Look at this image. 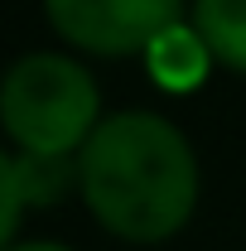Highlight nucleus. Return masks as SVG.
Returning a JSON list of instances; mask_svg holds the SVG:
<instances>
[{"label":"nucleus","instance_id":"f257e3e1","mask_svg":"<svg viewBox=\"0 0 246 251\" xmlns=\"http://www.w3.org/2000/svg\"><path fill=\"white\" fill-rule=\"evenodd\" d=\"M77 193L101 232L130 247L174 242L198 213V155L159 111H106L77 150Z\"/></svg>","mask_w":246,"mask_h":251},{"label":"nucleus","instance_id":"f03ea898","mask_svg":"<svg viewBox=\"0 0 246 251\" xmlns=\"http://www.w3.org/2000/svg\"><path fill=\"white\" fill-rule=\"evenodd\" d=\"M101 116L92 68L68 53H25L0 77V130L15 155H77Z\"/></svg>","mask_w":246,"mask_h":251},{"label":"nucleus","instance_id":"7ed1b4c3","mask_svg":"<svg viewBox=\"0 0 246 251\" xmlns=\"http://www.w3.org/2000/svg\"><path fill=\"white\" fill-rule=\"evenodd\" d=\"M44 15L68 49L92 58H130L184 20V0H44Z\"/></svg>","mask_w":246,"mask_h":251},{"label":"nucleus","instance_id":"20e7f679","mask_svg":"<svg viewBox=\"0 0 246 251\" xmlns=\"http://www.w3.org/2000/svg\"><path fill=\"white\" fill-rule=\"evenodd\" d=\"M145 58V73H150V82L159 92H198L203 82H208V73H213V49L203 44V34L193 29V20H179V25H169V29L154 39L150 49L140 53Z\"/></svg>","mask_w":246,"mask_h":251},{"label":"nucleus","instance_id":"39448f33","mask_svg":"<svg viewBox=\"0 0 246 251\" xmlns=\"http://www.w3.org/2000/svg\"><path fill=\"white\" fill-rule=\"evenodd\" d=\"M188 20L213 58L246 77V0H188Z\"/></svg>","mask_w":246,"mask_h":251},{"label":"nucleus","instance_id":"423d86ee","mask_svg":"<svg viewBox=\"0 0 246 251\" xmlns=\"http://www.w3.org/2000/svg\"><path fill=\"white\" fill-rule=\"evenodd\" d=\"M20 184L29 208H49L77 188V155H20Z\"/></svg>","mask_w":246,"mask_h":251},{"label":"nucleus","instance_id":"0eeeda50","mask_svg":"<svg viewBox=\"0 0 246 251\" xmlns=\"http://www.w3.org/2000/svg\"><path fill=\"white\" fill-rule=\"evenodd\" d=\"M25 184H20V155H10L0 145V251L15 247V232H20V218H25Z\"/></svg>","mask_w":246,"mask_h":251},{"label":"nucleus","instance_id":"6e6552de","mask_svg":"<svg viewBox=\"0 0 246 251\" xmlns=\"http://www.w3.org/2000/svg\"><path fill=\"white\" fill-rule=\"evenodd\" d=\"M5 251H73V247H63V242H49V237H34V242H15V247H5Z\"/></svg>","mask_w":246,"mask_h":251}]
</instances>
